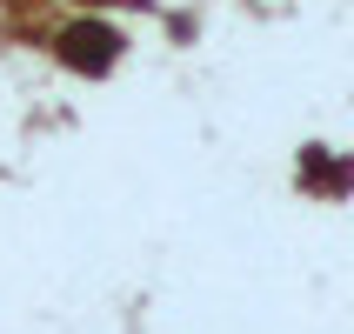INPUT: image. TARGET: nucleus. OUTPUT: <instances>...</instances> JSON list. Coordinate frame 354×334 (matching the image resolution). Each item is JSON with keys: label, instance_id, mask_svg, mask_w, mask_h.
Returning <instances> with one entry per match:
<instances>
[{"label": "nucleus", "instance_id": "1", "mask_svg": "<svg viewBox=\"0 0 354 334\" xmlns=\"http://www.w3.org/2000/svg\"><path fill=\"white\" fill-rule=\"evenodd\" d=\"M114 54H120V34H114V27H100V20H74V27L60 34V60L80 67V74H107Z\"/></svg>", "mask_w": 354, "mask_h": 334}]
</instances>
